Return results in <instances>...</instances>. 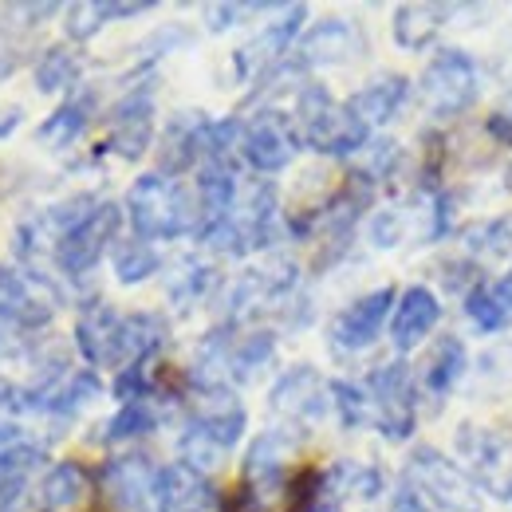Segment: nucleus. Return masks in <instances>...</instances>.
Returning a JSON list of instances; mask_svg holds the SVG:
<instances>
[{
  "instance_id": "16",
  "label": "nucleus",
  "mask_w": 512,
  "mask_h": 512,
  "mask_svg": "<svg viewBox=\"0 0 512 512\" xmlns=\"http://www.w3.org/2000/svg\"><path fill=\"white\" fill-rule=\"evenodd\" d=\"M296 64L300 67H339L351 64L359 52H363V36L351 20H320L316 28H308L300 40H296Z\"/></svg>"
},
{
  "instance_id": "30",
  "label": "nucleus",
  "mask_w": 512,
  "mask_h": 512,
  "mask_svg": "<svg viewBox=\"0 0 512 512\" xmlns=\"http://www.w3.org/2000/svg\"><path fill=\"white\" fill-rule=\"evenodd\" d=\"M465 249L477 260H509L512 256V213L489 217L465 229Z\"/></svg>"
},
{
  "instance_id": "11",
  "label": "nucleus",
  "mask_w": 512,
  "mask_h": 512,
  "mask_svg": "<svg viewBox=\"0 0 512 512\" xmlns=\"http://www.w3.org/2000/svg\"><path fill=\"white\" fill-rule=\"evenodd\" d=\"M304 16H308V8H304V4H292V8H284L280 20H272L256 40H249L245 48H237V56H233L237 75H241V79H260L264 71L284 64V52H292L296 40H300Z\"/></svg>"
},
{
  "instance_id": "21",
  "label": "nucleus",
  "mask_w": 512,
  "mask_h": 512,
  "mask_svg": "<svg viewBox=\"0 0 512 512\" xmlns=\"http://www.w3.org/2000/svg\"><path fill=\"white\" fill-rule=\"evenodd\" d=\"M406 99H410V79L406 75H394V71H383V75H375V79H367L351 99H347V107L367 123V127H386L402 107H406Z\"/></svg>"
},
{
  "instance_id": "2",
  "label": "nucleus",
  "mask_w": 512,
  "mask_h": 512,
  "mask_svg": "<svg viewBox=\"0 0 512 512\" xmlns=\"http://www.w3.org/2000/svg\"><path fill=\"white\" fill-rule=\"evenodd\" d=\"M402 485L422 505V512H481V489L461 469V461L446 457L434 446H414Z\"/></svg>"
},
{
  "instance_id": "3",
  "label": "nucleus",
  "mask_w": 512,
  "mask_h": 512,
  "mask_svg": "<svg viewBox=\"0 0 512 512\" xmlns=\"http://www.w3.org/2000/svg\"><path fill=\"white\" fill-rule=\"evenodd\" d=\"M296 130L316 154L327 158H347L371 142V127L347 103H335L320 83H304L296 91Z\"/></svg>"
},
{
  "instance_id": "31",
  "label": "nucleus",
  "mask_w": 512,
  "mask_h": 512,
  "mask_svg": "<svg viewBox=\"0 0 512 512\" xmlns=\"http://www.w3.org/2000/svg\"><path fill=\"white\" fill-rule=\"evenodd\" d=\"M111 264H115V280L119 284H142V280H150L158 268H162V256L158 249L150 245V241H138V237H130V241H119L115 245V253H111Z\"/></svg>"
},
{
  "instance_id": "34",
  "label": "nucleus",
  "mask_w": 512,
  "mask_h": 512,
  "mask_svg": "<svg viewBox=\"0 0 512 512\" xmlns=\"http://www.w3.org/2000/svg\"><path fill=\"white\" fill-rule=\"evenodd\" d=\"M79 71H83V64H79L75 52H67V48H48V52L40 56V64H36V87L48 91V95L67 91V87L79 83Z\"/></svg>"
},
{
  "instance_id": "13",
  "label": "nucleus",
  "mask_w": 512,
  "mask_h": 512,
  "mask_svg": "<svg viewBox=\"0 0 512 512\" xmlns=\"http://www.w3.org/2000/svg\"><path fill=\"white\" fill-rule=\"evenodd\" d=\"M150 138H154V91L134 87L111 107V134L103 146L127 162H138L150 150Z\"/></svg>"
},
{
  "instance_id": "27",
  "label": "nucleus",
  "mask_w": 512,
  "mask_h": 512,
  "mask_svg": "<svg viewBox=\"0 0 512 512\" xmlns=\"http://www.w3.org/2000/svg\"><path fill=\"white\" fill-rule=\"evenodd\" d=\"M91 115H95V91H75L67 103H60L44 123H40V130H36V138L40 142H48L52 150H64V146H71L83 130H87V123H91Z\"/></svg>"
},
{
  "instance_id": "22",
  "label": "nucleus",
  "mask_w": 512,
  "mask_h": 512,
  "mask_svg": "<svg viewBox=\"0 0 512 512\" xmlns=\"http://www.w3.org/2000/svg\"><path fill=\"white\" fill-rule=\"evenodd\" d=\"M166 320L158 312H130L119 323V347H115V371L134 367V363H150L162 343H166Z\"/></svg>"
},
{
  "instance_id": "42",
  "label": "nucleus",
  "mask_w": 512,
  "mask_h": 512,
  "mask_svg": "<svg viewBox=\"0 0 512 512\" xmlns=\"http://www.w3.org/2000/svg\"><path fill=\"white\" fill-rule=\"evenodd\" d=\"M16 64H20V56H16V44H12V40L0 32V75H8V71H12Z\"/></svg>"
},
{
  "instance_id": "28",
  "label": "nucleus",
  "mask_w": 512,
  "mask_h": 512,
  "mask_svg": "<svg viewBox=\"0 0 512 512\" xmlns=\"http://www.w3.org/2000/svg\"><path fill=\"white\" fill-rule=\"evenodd\" d=\"M44 449L40 446H4L0 449V512H12L20 505L32 473L44 465Z\"/></svg>"
},
{
  "instance_id": "41",
  "label": "nucleus",
  "mask_w": 512,
  "mask_h": 512,
  "mask_svg": "<svg viewBox=\"0 0 512 512\" xmlns=\"http://www.w3.org/2000/svg\"><path fill=\"white\" fill-rule=\"evenodd\" d=\"M16 331H20V327H16V323H12L8 316H4V312H0V355L16 351Z\"/></svg>"
},
{
  "instance_id": "29",
  "label": "nucleus",
  "mask_w": 512,
  "mask_h": 512,
  "mask_svg": "<svg viewBox=\"0 0 512 512\" xmlns=\"http://www.w3.org/2000/svg\"><path fill=\"white\" fill-rule=\"evenodd\" d=\"M276 355V335L272 331H249L241 339H233L229 351V383H249L256 379L260 367H268Z\"/></svg>"
},
{
  "instance_id": "1",
  "label": "nucleus",
  "mask_w": 512,
  "mask_h": 512,
  "mask_svg": "<svg viewBox=\"0 0 512 512\" xmlns=\"http://www.w3.org/2000/svg\"><path fill=\"white\" fill-rule=\"evenodd\" d=\"M127 217L138 241H178L197 233V197L178 178L142 174L127 193Z\"/></svg>"
},
{
  "instance_id": "4",
  "label": "nucleus",
  "mask_w": 512,
  "mask_h": 512,
  "mask_svg": "<svg viewBox=\"0 0 512 512\" xmlns=\"http://www.w3.org/2000/svg\"><path fill=\"white\" fill-rule=\"evenodd\" d=\"M367 402H371V422L386 442H406L418 426V379L406 359L379 363L367 375Z\"/></svg>"
},
{
  "instance_id": "26",
  "label": "nucleus",
  "mask_w": 512,
  "mask_h": 512,
  "mask_svg": "<svg viewBox=\"0 0 512 512\" xmlns=\"http://www.w3.org/2000/svg\"><path fill=\"white\" fill-rule=\"evenodd\" d=\"M449 4H402L394 8V44L402 52H426L446 28Z\"/></svg>"
},
{
  "instance_id": "17",
  "label": "nucleus",
  "mask_w": 512,
  "mask_h": 512,
  "mask_svg": "<svg viewBox=\"0 0 512 512\" xmlns=\"http://www.w3.org/2000/svg\"><path fill=\"white\" fill-rule=\"evenodd\" d=\"M40 272L28 276V272H16V268H0V312L16 327H48L52 323V296L40 288Z\"/></svg>"
},
{
  "instance_id": "23",
  "label": "nucleus",
  "mask_w": 512,
  "mask_h": 512,
  "mask_svg": "<svg viewBox=\"0 0 512 512\" xmlns=\"http://www.w3.org/2000/svg\"><path fill=\"white\" fill-rule=\"evenodd\" d=\"M87 501H91V477L75 461L52 465L36 489V509L40 512H83Z\"/></svg>"
},
{
  "instance_id": "8",
  "label": "nucleus",
  "mask_w": 512,
  "mask_h": 512,
  "mask_svg": "<svg viewBox=\"0 0 512 512\" xmlns=\"http://www.w3.org/2000/svg\"><path fill=\"white\" fill-rule=\"evenodd\" d=\"M457 457H461V469L493 489L501 501L509 497L512 489V442L501 438L497 430H485V426H461L457 430Z\"/></svg>"
},
{
  "instance_id": "44",
  "label": "nucleus",
  "mask_w": 512,
  "mask_h": 512,
  "mask_svg": "<svg viewBox=\"0 0 512 512\" xmlns=\"http://www.w3.org/2000/svg\"><path fill=\"white\" fill-rule=\"evenodd\" d=\"M308 512H339V509H335V505H312Z\"/></svg>"
},
{
  "instance_id": "45",
  "label": "nucleus",
  "mask_w": 512,
  "mask_h": 512,
  "mask_svg": "<svg viewBox=\"0 0 512 512\" xmlns=\"http://www.w3.org/2000/svg\"><path fill=\"white\" fill-rule=\"evenodd\" d=\"M501 280H505V288H509V292H512V264H509V272H505Z\"/></svg>"
},
{
  "instance_id": "32",
  "label": "nucleus",
  "mask_w": 512,
  "mask_h": 512,
  "mask_svg": "<svg viewBox=\"0 0 512 512\" xmlns=\"http://www.w3.org/2000/svg\"><path fill=\"white\" fill-rule=\"evenodd\" d=\"M213 284H217V272H213L209 264H201V260H182L178 272H170L166 292H170V300H174L178 308H193V304H201V300L213 292Z\"/></svg>"
},
{
  "instance_id": "5",
  "label": "nucleus",
  "mask_w": 512,
  "mask_h": 512,
  "mask_svg": "<svg viewBox=\"0 0 512 512\" xmlns=\"http://www.w3.org/2000/svg\"><path fill=\"white\" fill-rule=\"evenodd\" d=\"M422 103L430 107L434 119H457L465 115L477 95H481V71H477V60L461 48H438L434 60L422 71Z\"/></svg>"
},
{
  "instance_id": "38",
  "label": "nucleus",
  "mask_w": 512,
  "mask_h": 512,
  "mask_svg": "<svg viewBox=\"0 0 512 512\" xmlns=\"http://www.w3.org/2000/svg\"><path fill=\"white\" fill-rule=\"evenodd\" d=\"M402 213L398 209H379L375 217H371V241L379 245V249H394L398 241H402Z\"/></svg>"
},
{
  "instance_id": "20",
  "label": "nucleus",
  "mask_w": 512,
  "mask_h": 512,
  "mask_svg": "<svg viewBox=\"0 0 512 512\" xmlns=\"http://www.w3.org/2000/svg\"><path fill=\"white\" fill-rule=\"evenodd\" d=\"M119 323H123V316H119L111 304H103V300L83 304L79 323H75V347H79V355H83L91 367H115Z\"/></svg>"
},
{
  "instance_id": "10",
  "label": "nucleus",
  "mask_w": 512,
  "mask_h": 512,
  "mask_svg": "<svg viewBox=\"0 0 512 512\" xmlns=\"http://www.w3.org/2000/svg\"><path fill=\"white\" fill-rule=\"evenodd\" d=\"M245 426H249V414L233 398V390H201L197 406L190 410L186 434L209 442V446L221 449V453H229V449L245 438Z\"/></svg>"
},
{
  "instance_id": "43",
  "label": "nucleus",
  "mask_w": 512,
  "mask_h": 512,
  "mask_svg": "<svg viewBox=\"0 0 512 512\" xmlns=\"http://www.w3.org/2000/svg\"><path fill=\"white\" fill-rule=\"evenodd\" d=\"M16 127H20V111H16V107H12V111H0V138Z\"/></svg>"
},
{
  "instance_id": "6",
  "label": "nucleus",
  "mask_w": 512,
  "mask_h": 512,
  "mask_svg": "<svg viewBox=\"0 0 512 512\" xmlns=\"http://www.w3.org/2000/svg\"><path fill=\"white\" fill-rule=\"evenodd\" d=\"M300 142L304 138H300L292 115H284L276 107H264V111H256L253 119L245 123L241 158H245V166H253L256 174H280L284 166H292Z\"/></svg>"
},
{
  "instance_id": "9",
  "label": "nucleus",
  "mask_w": 512,
  "mask_h": 512,
  "mask_svg": "<svg viewBox=\"0 0 512 512\" xmlns=\"http://www.w3.org/2000/svg\"><path fill=\"white\" fill-rule=\"evenodd\" d=\"M268 406H272V414H280L288 426L308 430V426L323 422V414H327V406H331V390H327V379H323L316 367L300 363V367H292V371H284V375L276 379L272 394H268Z\"/></svg>"
},
{
  "instance_id": "12",
  "label": "nucleus",
  "mask_w": 512,
  "mask_h": 512,
  "mask_svg": "<svg viewBox=\"0 0 512 512\" xmlns=\"http://www.w3.org/2000/svg\"><path fill=\"white\" fill-rule=\"evenodd\" d=\"M394 300H398L394 288H375V292L351 300V304L331 320V343H335L339 351H367V347L379 339V331L386 327V320H390Z\"/></svg>"
},
{
  "instance_id": "40",
  "label": "nucleus",
  "mask_w": 512,
  "mask_h": 512,
  "mask_svg": "<svg viewBox=\"0 0 512 512\" xmlns=\"http://www.w3.org/2000/svg\"><path fill=\"white\" fill-rule=\"evenodd\" d=\"M60 4H52V0H44V4H12V16H32V24H40L44 16H52Z\"/></svg>"
},
{
  "instance_id": "15",
  "label": "nucleus",
  "mask_w": 512,
  "mask_h": 512,
  "mask_svg": "<svg viewBox=\"0 0 512 512\" xmlns=\"http://www.w3.org/2000/svg\"><path fill=\"white\" fill-rule=\"evenodd\" d=\"M442 323V300L434 296V288L426 284H414L406 288L398 300H394V312H390V343L406 355L414 347H422L434 327Z\"/></svg>"
},
{
  "instance_id": "19",
  "label": "nucleus",
  "mask_w": 512,
  "mask_h": 512,
  "mask_svg": "<svg viewBox=\"0 0 512 512\" xmlns=\"http://www.w3.org/2000/svg\"><path fill=\"white\" fill-rule=\"evenodd\" d=\"M205 115L201 111H178L170 119V127L162 134V150H158V174L166 178H182L186 170L201 166V138H205Z\"/></svg>"
},
{
  "instance_id": "24",
  "label": "nucleus",
  "mask_w": 512,
  "mask_h": 512,
  "mask_svg": "<svg viewBox=\"0 0 512 512\" xmlns=\"http://www.w3.org/2000/svg\"><path fill=\"white\" fill-rule=\"evenodd\" d=\"M469 371V347L461 335H442L422 367V390L434 398V402H446L449 394L457 390V383L465 379Z\"/></svg>"
},
{
  "instance_id": "7",
  "label": "nucleus",
  "mask_w": 512,
  "mask_h": 512,
  "mask_svg": "<svg viewBox=\"0 0 512 512\" xmlns=\"http://www.w3.org/2000/svg\"><path fill=\"white\" fill-rule=\"evenodd\" d=\"M119 225H123V209H119L115 201H99L67 237H60V245L52 249L56 264L64 268L67 276L91 272V268L103 260V253L115 245Z\"/></svg>"
},
{
  "instance_id": "33",
  "label": "nucleus",
  "mask_w": 512,
  "mask_h": 512,
  "mask_svg": "<svg viewBox=\"0 0 512 512\" xmlns=\"http://www.w3.org/2000/svg\"><path fill=\"white\" fill-rule=\"evenodd\" d=\"M154 426H158V414H154L150 402H127V406H119V414L103 426V442H107V446L134 442V438L154 434Z\"/></svg>"
},
{
  "instance_id": "36",
  "label": "nucleus",
  "mask_w": 512,
  "mask_h": 512,
  "mask_svg": "<svg viewBox=\"0 0 512 512\" xmlns=\"http://www.w3.org/2000/svg\"><path fill=\"white\" fill-rule=\"evenodd\" d=\"M103 24H107L103 0H83V4H71L67 8V36L71 40H91Z\"/></svg>"
},
{
  "instance_id": "14",
  "label": "nucleus",
  "mask_w": 512,
  "mask_h": 512,
  "mask_svg": "<svg viewBox=\"0 0 512 512\" xmlns=\"http://www.w3.org/2000/svg\"><path fill=\"white\" fill-rule=\"evenodd\" d=\"M103 493L115 509L123 512H146L158 497V465L142 453L111 457L103 465Z\"/></svg>"
},
{
  "instance_id": "37",
  "label": "nucleus",
  "mask_w": 512,
  "mask_h": 512,
  "mask_svg": "<svg viewBox=\"0 0 512 512\" xmlns=\"http://www.w3.org/2000/svg\"><path fill=\"white\" fill-rule=\"evenodd\" d=\"M253 12H272V4H209L205 24H209V32H229L233 24H241Z\"/></svg>"
},
{
  "instance_id": "35",
  "label": "nucleus",
  "mask_w": 512,
  "mask_h": 512,
  "mask_svg": "<svg viewBox=\"0 0 512 512\" xmlns=\"http://www.w3.org/2000/svg\"><path fill=\"white\" fill-rule=\"evenodd\" d=\"M327 390H331V406H335V414H339V422L347 430H359V426L371 422V402H367V390L363 386L347 383V379H335V383H327Z\"/></svg>"
},
{
  "instance_id": "18",
  "label": "nucleus",
  "mask_w": 512,
  "mask_h": 512,
  "mask_svg": "<svg viewBox=\"0 0 512 512\" xmlns=\"http://www.w3.org/2000/svg\"><path fill=\"white\" fill-rule=\"evenodd\" d=\"M213 505H217V493L205 473L190 469L186 461L158 469V497H154L158 512H209Z\"/></svg>"
},
{
  "instance_id": "39",
  "label": "nucleus",
  "mask_w": 512,
  "mask_h": 512,
  "mask_svg": "<svg viewBox=\"0 0 512 512\" xmlns=\"http://www.w3.org/2000/svg\"><path fill=\"white\" fill-rule=\"evenodd\" d=\"M485 130L501 142V146H509L512 150V107H505V111H493L489 115V123H485Z\"/></svg>"
},
{
  "instance_id": "25",
  "label": "nucleus",
  "mask_w": 512,
  "mask_h": 512,
  "mask_svg": "<svg viewBox=\"0 0 512 512\" xmlns=\"http://www.w3.org/2000/svg\"><path fill=\"white\" fill-rule=\"evenodd\" d=\"M461 312L485 335H497L512 323V292L505 280H481L461 296Z\"/></svg>"
}]
</instances>
